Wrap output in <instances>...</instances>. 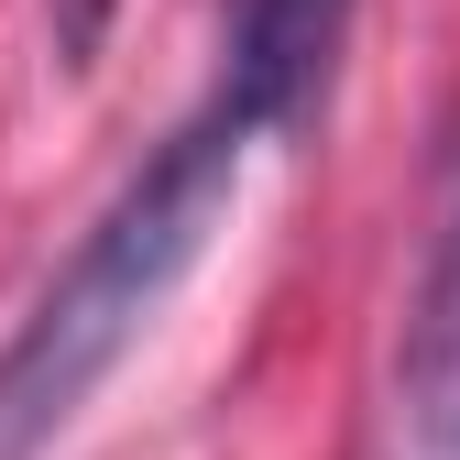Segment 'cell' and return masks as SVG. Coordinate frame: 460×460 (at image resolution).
Here are the masks:
<instances>
[{"mask_svg":"<svg viewBox=\"0 0 460 460\" xmlns=\"http://www.w3.org/2000/svg\"><path fill=\"white\" fill-rule=\"evenodd\" d=\"M274 143L230 88H208L176 132H164L132 187L88 219V242L66 252V274L33 296V318L0 340V460H44L77 428V406L121 373V351L154 329V307L176 296V274L198 263L208 219L242 187V154Z\"/></svg>","mask_w":460,"mask_h":460,"instance_id":"cell-1","label":"cell"},{"mask_svg":"<svg viewBox=\"0 0 460 460\" xmlns=\"http://www.w3.org/2000/svg\"><path fill=\"white\" fill-rule=\"evenodd\" d=\"M55 12V55H66V66H88L99 55V33H110V12H121V0H44Z\"/></svg>","mask_w":460,"mask_h":460,"instance_id":"cell-4","label":"cell"},{"mask_svg":"<svg viewBox=\"0 0 460 460\" xmlns=\"http://www.w3.org/2000/svg\"><path fill=\"white\" fill-rule=\"evenodd\" d=\"M340 44H351V0H230L219 88L263 132H296L329 99V77H340Z\"/></svg>","mask_w":460,"mask_h":460,"instance_id":"cell-3","label":"cell"},{"mask_svg":"<svg viewBox=\"0 0 460 460\" xmlns=\"http://www.w3.org/2000/svg\"><path fill=\"white\" fill-rule=\"evenodd\" d=\"M373 460H460V110L438 121V154H428L417 274H406V329H394Z\"/></svg>","mask_w":460,"mask_h":460,"instance_id":"cell-2","label":"cell"}]
</instances>
